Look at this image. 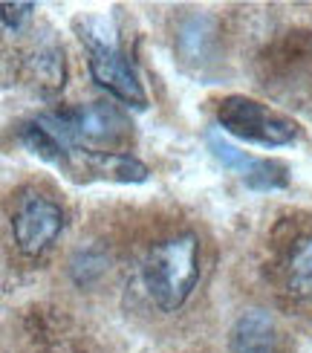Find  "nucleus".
Here are the masks:
<instances>
[{"label": "nucleus", "instance_id": "f257e3e1", "mask_svg": "<svg viewBox=\"0 0 312 353\" xmlns=\"http://www.w3.org/2000/svg\"><path fill=\"white\" fill-rule=\"evenodd\" d=\"M200 234L194 229L162 234L145 246L139 261L142 287L151 304L162 313H176L191 299L200 284Z\"/></svg>", "mask_w": 312, "mask_h": 353}, {"label": "nucleus", "instance_id": "f03ea898", "mask_svg": "<svg viewBox=\"0 0 312 353\" xmlns=\"http://www.w3.org/2000/svg\"><path fill=\"white\" fill-rule=\"evenodd\" d=\"M61 229H64L61 203H55L52 197L41 194V191H23V194L14 200L12 238L23 255H29V258L43 255L58 241Z\"/></svg>", "mask_w": 312, "mask_h": 353}, {"label": "nucleus", "instance_id": "7ed1b4c3", "mask_svg": "<svg viewBox=\"0 0 312 353\" xmlns=\"http://www.w3.org/2000/svg\"><path fill=\"white\" fill-rule=\"evenodd\" d=\"M217 119L222 130L240 137L246 142L258 145H289L295 139V125L284 116L272 113L269 108H263L260 101H251L243 96H229L220 101Z\"/></svg>", "mask_w": 312, "mask_h": 353}, {"label": "nucleus", "instance_id": "20e7f679", "mask_svg": "<svg viewBox=\"0 0 312 353\" xmlns=\"http://www.w3.org/2000/svg\"><path fill=\"white\" fill-rule=\"evenodd\" d=\"M90 47V58H87V67H90V76L98 87H104L113 99L125 101L133 108H145L147 96L142 90V81L136 76V70L127 61V55L118 50L116 38H104V35H81Z\"/></svg>", "mask_w": 312, "mask_h": 353}, {"label": "nucleus", "instance_id": "39448f33", "mask_svg": "<svg viewBox=\"0 0 312 353\" xmlns=\"http://www.w3.org/2000/svg\"><path fill=\"white\" fill-rule=\"evenodd\" d=\"M61 122L67 128V134L72 145H116L118 139L127 137V122L107 101H93L84 108H72V110H58Z\"/></svg>", "mask_w": 312, "mask_h": 353}, {"label": "nucleus", "instance_id": "423d86ee", "mask_svg": "<svg viewBox=\"0 0 312 353\" xmlns=\"http://www.w3.org/2000/svg\"><path fill=\"white\" fill-rule=\"evenodd\" d=\"M208 148L211 154L220 159L226 168L231 171H240V176L246 180V185L251 188H284L287 185V165L272 163V159H255L249 157L246 151H237L231 142L222 139L217 130H208Z\"/></svg>", "mask_w": 312, "mask_h": 353}, {"label": "nucleus", "instance_id": "0eeeda50", "mask_svg": "<svg viewBox=\"0 0 312 353\" xmlns=\"http://www.w3.org/2000/svg\"><path fill=\"white\" fill-rule=\"evenodd\" d=\"M278 281L292 301H312V232L295 234L287 243L278 261Z\"/></svg>", "mask_w": 312, "mask_h": 353}, {"label": "nucleus", "instance_id": "6e6552de", "mask_svg": "<svg viewBox=\"0 0 312 353\" xmlns=\"http://www.w3.org/2000/svg\"><path fill=\"white\" fill-rule=\"evenodd\" d=\"M229 353H280V330L263 310H249L229 333Z\"/></svg>", "mask_w": 312, "mask_h": 353}, {"label": "nucleus", "instance_id": "1a4fd4ad", "mask_svg": "<svg viewBox=\"0 0 312 353\" xmlns=\"http://www.w3.org/2000/svg\"><path fill=\"white\" fill-rule=\"evenodd\" d=\"M87 163H90L98 174L104 176H116V180H145L147 176V168L133 159L127 154H118V151H87Z\"/></svg>", "mask_w": 312, "mask_h": 353}, {"label": "nucleus", "instance_id": "9d476101", "mask_svg": "<svg viewBox=\"0 0 312 353\" xmlns=\"http://www.w3.org/2000/svg\"><path fill=\"white\" fill-rule=\"evenodd\" d=\"M32 76L38 84H47L52 90L64 87V52L58 47H41L32 58Z\"/></svg>", "mask_w": 312, "mask_h": 353}, {"label": "nucleus", "instance_id": "9b49d317", "mask_svg": "<svg viewBox=\"0 0 312 353\" xmlns=\"http://www.w3.org/2000/svg\"><path fill=\"white\" fill-rule=\"evenodd\" d=\"M32 3H3V29L6 32H18L21 23L32 14Z\"/></svg>", "mask_w": 312, "mask_h": 353}]
</instances>
